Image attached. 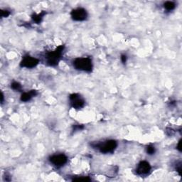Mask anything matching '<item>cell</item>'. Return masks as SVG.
<instances>
[{
  "label": "cell",
  "mask_w": 182,
  "mask_h": 182,
  "mask_svg": "<svg viewBox=\"0 0 182 182\" xmlns=\"http://www.w3.org/2000/svg\"><path fill=\"white\" fill-rule=\"evenodd\" d=\"M152 171V166L148 162L141 161L137 164L135 173L137 176H147L150 174Z\"/></svg>",
  "instance_id": "cell-4"
},
{
  "label": "cell",
  "mask_w": 182,
  "mask_h": 182,
  "mask_svg": "<svg viewBox=\"0 0 182 182\" xmlns=\"http://www.w3.org/2000/svg\"><path fill=\"white\" fill-rule=\"evenodd\" d=\"M175 169L177 171V173L178 174L179 176H181V162H177L176 166H175Z\"/></svg>",
  "instance_id": "cell-15"
},
{
  "label": "cell",
  "mask_w": 182,
  "mask_h": 182,
  "mask_svg": "<svg viewBox=\"0 0 182 182\" xmlns=\"http://www.w3.org/2000/svg\"><path fill=\"white\" fill-rule=\"evenodd\" d=\"M73 65L76 70L87 73L92 72L93 68L92 59L89 57L77 58L73 61Z\"/></svg>",
  "instance_id": "cell-3"
},
{
  "label": "cell",
  "mask_w": 182,
  "mask_h": 182,
  "mask_svg": "<svg viewBox=\"0 0 182 182\" xmlns=\"http://www.w3.org/2000/svg\"><path fill=\"white\" fill-rule=\"evenodd\" d=\"M120 59H121V61L122 63L123 64H125L127 63V56L125 55V54H122L121 55V57H120Z\"/></svg>",
  "instance_id": "cell-18"
},
{
  "label": "cell",
  "mask_w": 182,
  "mask_h": 182,
  "mask_svg": "<svg viewBox=\"0 0 182 182\" xmlns=\"http://www.w3.org/2000/svg\"><path fill=\"white\" fill-rule=\"evenodd\" d=\"M84 128V127L81 125H74L73 126V132L75 131H79V130H83Z\"/></svg>",
  "instance_id": "cell-17"
},
{
  "label": "cell",
  "mask_w": 182,
  "mask_h": 182,
  "mask_svg": "<svg viewBox=\"0 0 182 182\" xmlns=\"http://www.w3.org/2000/svg\"><path fill=\"white\" fill-rule=\"evenodd\" d=\"M92 147L97 149L100 153L107 154H112L117 147V142L114 140H105V141L97 142L96 144H92Z\"/></svg>",
  "instance_id": "cell-2"
},
{
  "label": "cell",
  "mask_w": 182,
  "mask_h": 182,
  "mask_svg": "<svg viewBox=\"0 0 182 182\" xmlns=\"http://www.w3.org/2000/svg\"><path fill=\"white\" fill-rule=\"evenodd\" d=\"M49 160L54 166L60 168V167L63 166L67 163L68 157L64 154H56L50 156Z\"/></svg>",
  "instance_id": "cell-5"
},
{
  "label": "cell",
  "mask_w": 182,
  "mask_h": 182,
  "mask_svg": "<svg viewBox=\"0 0 182 182\" xmlns=\"http://www.w3.org/2000/svg\"><path fill=\"white\" fill-rule=\"evenodd\" d=\"M163 6L164 8V9H166V11H171L174 10V9L176 8V4H175V2H174V1H168L164 3Z\"/></svg>",
  "instance_id": "cell-11"
},
{
  "label": "cell",
  "mask_w": 182,
  "mask_h": 182,
  "mask_svg": "<svg viewBox=\"0 0 182 182\" xmlns=\"http://www.w3.org/2000/svg\"><path fill=\"white\" fill-rule=\"evenodd\" d=\"M181 140H180L179 141H178V144H177V146H176V149L178 150L180 152H181Z\"/></svg>",
  "instance_id": "cell-19"
},
{
  "label": "cell",
  "mask_w": 182,
  "mask_h": 182,
  "mask_svg": "<svg viewBox=\"0 0 182 182\" xmlns=\"http://www.w3.org/2000/svg\"><path fill=\"white\" fill-rule=\"evenodd\" d=\"M11 87L12 90L19 91V92H20L21 89H22V86H21V84L19 82H16V81H14L11 84Z\"/></svg>",
  "instance_id": "cell-13"
},
{
  "label": "cell",
  "mask_w": 182,
  "mask_h": 182,
  "mask_svg": "<svg viewBox=\"0 0 182 182\" xmlns=\"http://www.w3.org/2000/svg\"><path fill=\"white\" fill-rule=\"evenodd\" d=\"M146 152L147 154L153 155L154 154L155 152H156V148H155V147L153 146L152 145H147L146 147Z\"/></svg>",
  "instance_id": "cell-14"
},
{
  "label": "cell",
  "mask_w": 182,
  "mask_h": 182,
  "mask_svg": "<svg viewBox=\"0 0 182 182\" xmlns=\"http://www.w3.org/2000/svg\"><path fill=\"white\" fill-rule=\"evenodd\" d=\"M3 102H4V94H3V92H1V103H3Z\"/></svg>",
  "instance_id": "cell-20"
},
{
  "label": "cell",
  "mask_w": 182,
  "mask_h": 182,
  "mask_svg": "<svg viewBox=\"0 0 182 182\" xmlns=\"http://www.w3.org/2000/svg\"><path fill=\"white\" fill-rule=\"evenodd\" d=\"M91 178L89 176H75L73 177L72 181H90Z\"/></svg>",
  "instance_id": "cell-12"
},
{
  "label": "cell",
  "mask_w": 182,
  "mask_h": 182,
  "mask_svg": "<svg viewBox=\"0 0 182 182\" xmlns=\"http://www.w3.org/2000/svg\"><path fill=\"white\" fill-rule=\"evenodd\" d=\"M37 95H38V92L36 90H30V91H29V92H26L21 94L20 100L21 102H29V101H30L33 97L36 96Z\"/></svg>",
  "instance_id": "cell-9"
},
{
  "label": "cell",
  "mask_w": 182,
  "mask_h": 182,
  "mask_svg": "<svg viewBox=\"0 0 182 182\" xmlns=\"http://www.w3.org/2000/svg\"><path fill=\"white\" fill-rule=\"evenodd\" d=\"M71 106L75 110H80L85 106V102L84 99L78 93H73L69 95Z\"/></svg>",
  "instance_id": "cell-6"
},
{
  "label": "cell",
  "mask_w": 182,
  "mask_h": 182,
  "mask_svg": "<svg viewBox=\"0 0 182 182\" xmlns=\"http://www.w3.org/2000/svg\"><path fill=\"white\" fill-rule=\"evenodd\" d=\"M39 63V60L36 58L31 56L30 55H26L22 58L20 62V67L26 68H34Z\"/></svg>",
  "instance_id": "cell-7"
},
{
  "label": "cell",
  "mask_w": 182,
  "mask_h": 182,
  "mask_svg": "<svg viewBox=\"0 0 182 182\" xmlns=\"http://www.w3.org/2000/svg\"><path fill=\"white\" fill-rule=\"evenodd\" d=\"M46 14V12L45 11H42V12L39 13V14H34L31 16V19L34 21V22H35L36 24H39L41 22L44 16Z\"/></svg>",
  "instance_id": "cell-10"
},
{
  "label": "cell",
  "mask_w": 182,
  "mask_h": 182,
  "mask_svg": "<svg viewBox=\"0 0 182 182\" xmlns=\"http://www.w3.org/2000/svg\"><path fill=\"white\" fill-rule=\"evenodd\" d=\"M64 49H65V46L61 45L58 46L55 50L46 53L45 59L47 65L50 66H57L62 58Z\"/></svg>",
  "instance_id": "cell-1"
},
{
  "label": "cell",
  "mask_w": 182,
  "mask_h": 182,
  "mask_svg": "<svg viewBox=\"0 0 182 182\" xmlns=\"http://www.w3.org/2000/svg\"><path fill=\"white\" fill-rule=\"evenodd\" d=\"M71 16L73 20L75 21H83L87 19L88 14L84 8L78 7L72 10Z\"/></svg>",
  "instance_id": "cell-8"
},
{
  "label": "cell",
  "mask_w": 182,
  "mask_h": 182,
  "mask_svg": "<svg viewBox=\"0 0 182 182\" xmlns=\"http://www.w3.org/2000/svg\"><path fill=\"white\" fill-rule=\"evenodd\" d=\"M10 15V12L6 9H2L1 11V18H6Z\"/></svg>",
  "instance_id": "cell-16"
}]
</instances>
